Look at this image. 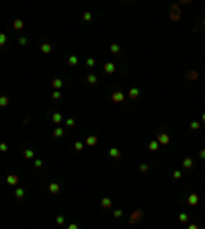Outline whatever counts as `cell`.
I'll list each match as a JSON object with an SVG mask.
<instances>
[{
    "instance_id": "cell-13",
    "label": "cell",
    "mask_w": 205,
    "mask_h": 229,
    "mask_svg": "<svg viewBox=\"0 0 205 229\" xmlns=\"http://www.w3.org/2000/svg\"><path fill=\"white\" fill-rule=\"evenodd\" d=\"M127 96H129L131 100H137V98H140V90H137V88H131L129 92H127Z\"/></svg>"
},
{
    "instance_id": "cell-1",
    "label": "cell",
    "mask_w": 205,
    "mask_h": 229,
    "mask_svg": "<svg viewBox=\"0 0 205 229\" xmlns=\"http://www.w3.org/2000/svg\"><path fill=\"white\" fill-rule=\"evenodd\" d=\"M156 141L160 143V145H168V143H170V135L166 133V131H158V137H156Z\"/></svg>"
},
{
    "instance_id": "cell-2",
    "label": "cell",
    "mask_w": 205,
    "mask_h": 229,
    "mask_svg": "<svg viewBox=\"0 0 205 229\" xmlns=\"http://www.w3.org/2000/svg\"><path fill=\"white\" fill-rule=\"evenodd\" d=\"M142 217H144V211H140V209L133 211V213L129 215V223H131V225H136V223L142 221Z\"/></svg>"
},
{
    "instance_id": "cell-45",
    "label": "cell",
    "mask_w": 205,
    "mask_h": 229,
    "mask_svg": "<svg viewBox=\"0 0 205 229\" xmlns=\"http://www.w3.org/2000/svg\"><path fill=\"white\" fill-rule=\"evenodd\" d=\"M201 121H203V123H205V113H203V114H201Z\"/></svg>"
},
{
    "instance_id": "cell-14",
    "label": "cell",
    "mask_w": 205,
    "mask_h": 229,
    "mask_svg": "<svg viewBox=\"0 0 205 229\" xmlns=\"http://www.w3.org/2000/svg\"><path fill=\"white\" fill-rule=\"evenodd\" d=\"M197 78H199L197 72H187V74H184V80H189V82H195Z\"/></svg>"
},
{
    "instance_id": "cell-24",
    "label": "cell",
    "mask_w": 205,
    "mask_h": 229,
    "mask_svg": "<svg viewBox=\"0 0 205 229\" xmlns=\"http://www.w3.org/2000/svg\"><path fill=\"white\" fill-rule=\"evenodd\" d=\"M14 196H17V198H23V196H25V190L23 188H14Z\"/></svg>"
},
{
    "instance_id": "cell-34",
    "label": "cell",
    "mask_w": 205,
    "mask_h": 229,
    "mask_svg": "<svg viewBox=\"0 0 205 229\" xmlns=\"http://www.w3.org/2000/svg\"><path fill=\"white\" fill-rule=\"evenodd\" d=\"M74 125H76V121H74V119H66V127H70V129H72Z\"/></svg>"
},
{
    "instance_id": "cell-41",
    "label": "cell",
    "mask_w": 205,
    "mask_h": 229,
    "mask_svg": "<svg viewBox=\"0 0 205 229\" xmlns=\"http://www.w3.org/2000/svg\"><path fill=\"white\" fill-rule=\"evenodd\" d=\"M19 45H27V37H19Z\"/></svg>"
},
{
    "instance_id": "cell-43",
    "label": "cell",
    "mask_w": 205,
    "mask_h": 229,
    "mask_svg": "<svg viewBox=\"0 0 205 229\" xmlns=\"http://www.w3.org/2000/svg\"><path fill=\"white\" fill-rule=\"evenodd\" d=\"M199 158H201V160H205V149H199Z\"/></svg>"
},
{
    "instance_id": "cell-23",
    "label": "cell",
    "mask_w": 205,
    "mask_h": 229,
    "mask_svg": "<svg viewBox=\"0 0 205 229\" xmlns=\"http://www.w3.org/2000/svg\"><path fill=\"white\" fill-rule=\"evenodd\" d=\"M62 84H64V82H62V80H60V78H55V80H54V82H51V86H54V88H55V90H60V88H62Z\"/></svg>"
},
{
    "instance_id": "cell-37",
    "label": "cell",
    "mask_w": 205,
    "mask_h": 229,
    "mask_svg": "<svg viewBox=\"0 0 205 229\" xmlns=\"http://www.w3.org/2000/svg\"><path fill=\"white\" fill-rule=\"evenodd\" d=\"M51 119H54V123H60V121H62V114H60V113H54V117H51Z\"/></svg>"
},
{
    "instance_id": "cell-35",
    "label": "cell",
    "mask_w": 205,
    "mask_h": 229,
    "mask_svg": "<svg viewBox=\"0 0 205 229\" xmlns=\"http://www.w3.org/2000/svg\"><path fill=\"white\" fill-rule=\"evenodd\" d=\"M33 166L39 170V168H43V162H41V160H33Z\"/></svg>"
},
{
    "instance_id": "cell-32",
    "label": "cell",
    "mask_w": 205,
    "mask_h": 229,
    "mask_svg": "<svg viewBox=\"0 0 205 229\" xmlns=\"http://www.w3.org/2000/svg\"><path fill=\"white\" fill-rule=\"evenodd\" d=\"M148 170H150V166H148V164H140V172H144V174H146Z\"/></svg>"
},
{
    "instance_id": "cell-29",
    "label": "cell",
    "mask_w": 205,
    "mask_h": 229,
    "mask_svg": "<svg viewBox=\"0 0 205 229\" xmlns=\"http://www.w3.org/2000/svg\"><path fill=\"white\" fill-rule=\"evenodd\" d=\"M113 217H115V219H121V217H123V211H121V209H115V211H113Z\"/></svg>"
},
{
    "instance_id": "cell-5",
    "label": "cell",
    "mask_w": 205,
    "mask_h": 229,
    "mask_svg": "<svg viewBox=\"0 0 205 229\" xmlns=\"http://www.w3.org/2000/svg\"><path fill=\"white\" fill-rule=\"evenodd\" d=\"M47 190H49V192H51V194H60V192H62V186H60V184H58V182H51V184H49V186H47Z\"/></svg>"
},
{
    "instance_id": "cell-17",
    "label": "cell",
    "mask_w": 205,
    "mask_h": 229,
    "mask_svg": "<svg viewBox=\"0 0 205 229\" xmlns=\"http://www.w3.org/2000/svg\"><path fill=\"white\" fill-rule=\"evenodd\" d=\"M109 155H111V158H115V160H117V158H121V151H119V149H117V147H111V149H109Z\"/></svg>"
},
{
    "instance_id": "cell-22",
    "label": "cell",
    "mask_w": 205,
    "mask_h": 229,
    "mask_svg": "<svg viewBox=\"0 0 205 229\" xmlns=\"http://www.w3.org/2000/svg\"><path fill=\"white\" fill-rule=\"evenodd\" d=\"M68 66H78V57L76 55H70L68 57Z\"/></svg>"
},
{
    "instance_id": "cell-11",
    "label": "cell",
    "mask_w": 205,
    "mask_h": 229,
    "mask_svg": "<svg viewBox=\"0 0 205 229\" xmlns=\"http://www.w3.org/2000/svg\"><path fill=\"white\" fill-rule=\"evenodd\" d=\"M111 53H113V55H121L123 53V49L121 47H119V43H111Z\"/></svg>"
},
{
    "instance_id": "cell-25",
    "label": "cell",
    "mask_w": 205,
    "mask_h": 229,
    "mask_svg": "<svg viewBox=\"0 0 205 229\" xmlns=\"http://www.w3.org/2000/svg\"><path fill=\"white\" fill-rule=\"evenodd\" d=\"M178 221L181 223H189V215H187V213H181V215H178Z\"/></svg>"
},
{
    "instance_id": "cell-18",
    "label": "cell",
    "mask_w": 205,
    "mask_h": 229,
    "mask_svg": "<svg viewBox=\"0 0 205 229\" xmlns=\"http://www.w3.org/2000/svg\"><path fill=\"white\" fill-rule=\"evenodd\" d=\"M13 27L17 29V31H23V27H25V23H23V20H20V19H17V20H14V23H13Z\"/></svg>"
},
{
    "instance_id": "cell-44",
    "label": "cell",
    "mask_w": 205,
    "mask_h": 229,
    "mask_svg": "<svg viewBox=\"0 0 205 229\" xmlns=\"http://www.w3.org/2000/svg\"><path fill=\"white\" fill-rule=\"evenodd\" d=\"M187 229H199V227H197V225H195V223H191V225H189V227H187Z\"/></svg>"
},
{
    "instance_id": "cell-8",
    "label": "cell",
    "mask_w": 205,
    "mask_h": 229,
    "mask_svg": "<svg viewBox=\"0 0 205 229\" xmlns=\"http://www.w3.org/2000/svg\"><path fill=\"white\" fill-rule=\"evenodd\" d=\"M96 143H99V137H96V135H88V137H86V147H95Z\"/></svg>"
},
{
    "instance_id": "cell-26",
    "label": "cell",
    "mask_w": 205,
    "mask_h": 229,
    "mask_svg": "<svg viewBox=\"0 0 205 229\" xmlns=\"http://www.w3.org/2000/svg\"><path fill=\"white\" fill-rule=\"evenodd\" d=\"M172 178H174V180H181V178H183V172H181V170H174V172H172Z\"/></svg>"
},
{
    "instance_id": "cell-30",
    "label": "cell",
    "mask_w": 205,
    "mask_h": 229,
    "mask_svg": "<svg viewBox=\"0 0 205 229\" xmlns=\"http://www.w3.org/2000/svg\"><path fill=\"white\" fill-rule=\"evenodd\" d=\"M6 41H8L6 33H0V45H6Z\"/></svg>"
},
{
    "instance_id": "cell-21",
    "label": "cell",
    "mask_w": 205,
    "mask_h": 229,
    "mask_svg": "<svg viewBox=\"0 0 205 229\" xmlns=\"http://www.w3.org/2000/svg\"><path fill=\"white\" fill-rule=\"evenodd\" d=\"M23 155H25V160H33V149H25V151H23Z\"/></svg>"
},
{
    "instance_id": "cell-7",
    "label": "cell",
    "mask_w": 205,
    "mask_h": 229,
    "mask_svg": "<svg viewBox=\"0 0 205 229\" xmlns=\"http://www.w3.org/2000/svg\"><path fill=\"white\" fill-rule=\"evenodd\" d=\"M19 180H20V178H19L17 174H8V176H6V184H10V186H17V184H19Z\"/></svg>"
},
{
    "instance_id": "cell-38",
    "label": "cell",
    "mask_w": 205,
    "mask_h": 229,
    "mask_svg": "<svg viewBox=\"0 0 205 229\" xmlns=\"http://www.w3.org/2000/svg\"><path fill=\"white\" fill-rule=\"evenodd\" d=\"M55 223H58V225H64V223H66V219H64V215H60V217H58V219H55Z\"/></svg>"
},
{
    "instance_id": "cell-16",
    "label": "cell",
    "mask_w": 205,
    "mask_h": 229,
    "mask_svg": "<svg viewBox=\"0 0 205 229\" xmlns=\"http://www.w3.org/2000/svg\"><path fill=\"white\" fill-rule=\"evenodd\" d=\"M148 149H150V151H158V149H160V143H158L156 139H152L150 145H148Z\"/></svg>"
},
{
    "instance_id": "cell-10",
    "label": "cell",
    "mask_w": 205,
    "mask_h": 229,
    "mask_svg": "<svg viewBox=\"0 0 205 229\" xmlns=\"http://www.w3.org/2000/svg\"><path fill=\"white\" fill-rule=\"evenodd\" d=\"M187 202H189L191 207L199 205V194H195V192H193V194H189V196H187Z\"/></svg>"
},
{
    "instance_id": "cell-31",
    "label": "cell",
    "mask_w": 205,
    "mask_h": 229,
    "mask_svg": "<svg viewBox=\"0 0 205 229\" xmlns=\"http://www.w3.org/2000/svg\"><path fill=\"white\" fill-rule=\"evenodd\" d=\"M51 98H54V100H62V94H60V90H54V94H51Z\"/></svg>"
},
{
    "instance_id": "cell-6",
    "label": "cell",
    "mask_w": 205,
    "mask_h": 229,
    "mask_svg": "<svg viewBox=\"0 0 205 229\" xmlns=\"http://www.w3.org/2000/svg\"><path fill=\"white\" fill-rule=\"evenodd\" d=\"M102 72H105V74H115V72H117L115 64H111V61H107V64L102 66Z\"/></svg>"
},
{
    "instance_id": "cell-19",
    "label": "cell",
    "mask_w": 205,
    "mask_h": 229,
    "mask_svg": "<svg viewBox=\"0 0 205 229\" xmlns=\"http://www.w3.org/2000/svg\"><path fill=\"white\" fill-rule=\"evenodd\" d=\"M54 137H55V139L64 137V129H62V127H55V129H54Z\"/></svg>"
},
{
    "instance_id": "cell-3",
    "label": "cell",
    "mask_w": 205,
    "mask_h": 229,
    "mask_svg": "<svg viewBox=\"0 0 205 229\" xmlns=\"http://www.w3.org/2000/svg\"><path fill=\"white\" fill-rule=\"evenodd\" d=\"M178 19H181V6L172 4L170 6V20H178Z\"/></svg>"
},
{
    "instance_id": "cell-42",
    "label": "cell",
    "mask_w": 205,
    "mask_h": 229,
    "mask_svg": "<svg viewBox=\"0 0 205 229\" xmlns=\"http://www.w3.org/2000/svg\"><path fill=\"white\" fill-rule=\"evenodd\" d=\"M66 229H80V227H78L76 223H70V225H68V227H66Z\"/></svg>"
},
{
    "instance_id": "cell-36",
    "label": "cell",
    "mask_w": 205,
    "mask_h": 229,
    "mask_svg": "<svg viewBox=\"0 0 205 229\" xmlns=\"http://www.w3.org/2000/svg\"><path fill=\"white\" fill-rule=\"evenodd\" d=\"M199 127H201V123H199V121H193V123H191V129H193V131H197Z\"/></svg>"
},
{
    "instance_id": "cell-9",
    "label": "cell",
    "mask_w": 205,
    "mask_h": 229,
    "mask_svg": "<svg viewBox=\"0 0 205 229\" xmlns=\"http://www.w3.org/2000/svg\"><path fill=\"white\" fill-rule=\"evenodd\" d=\"M41 53H45V55H47V53H51V51H54V47H51V43H47V41H45V43H41Z\"/></svg>"
},
{
    "instance_id": "cell-33",
    "label": "cell",
    "mask_w": 205,
    "mask_h": 229,
    "mask_svg": "<svg viewBox=\"0 0 205 229\" xmlns=\"http://www.w3.org/2000/svg\"><path fill=\"white\" fill-rule=\"evenodd\" d=\"M90 19H92V14H90V13H84V14H82V20H84V23H88Z\"/></svg>"
},
{
    "instance_id": "cell-20",
    "label": "cell",
    "mask_w": 205,
    "mask_h": 229,
    "mask_svg": "<svg viewBox=\"0 0 205 229\" xmlns=\"http://www.w3.org/2000/svg\"><path fill=\"white\" fill-rule=\"evenodd\" d=\"M86 82H88L90 86H95V84H96V74H88V76H86Z\"/></svg>"
},
{
    "instance_id": "cell-4",
    "label": "cell",
    "mask_w": 205,
    "mask_h": 229,
    "mask_svg": "<svg viewBox=\"0 0 205 229\" xmlns=\"http://www.w3.org/2000/svg\"><path fill=\"white\" fill-rule=\"evenodd\" d=\"M111 100L119 104V102H123V100H125V94H123V92H119V90H115V92L111 94Z\"/></svg>"
},
{
    "instance_id": "cell-15",
    "label": "cell",
    "mask_w": 205,
    "mask_h": 229,
    "mask_svg": "<svg viewBox=\"0 0 205 229\" xmlns=\"http://www.w3.org/2000/svg\"><path fill=\"white\" fill-rule=\"evenodd\" d=\"M183 168L184 170H191L193 168V158H184V160H183Z\"/></svg>"
},
{
    "instance_id": "cell-40",
    "label": "cell",
    "mask_w": 205,
    "mask_h": 229,
    "mask_svg": "<svg viewBox=\"0 0 205 229\" xmlns=\"http://www.w3.org/2000/svg\"><path fill=\"white\" fill-rule=\"evenodd\" d=\"M86 66H88V67H95V60H92V57H88V60H86Z\"/></svg>"
},
{
    "instance_id": "cell-39",
    "label": "cell",
    "mask_w": 205,
    "mask_h": 229,
    "mask_svg": "<svg viewBox=\"0 0 205 229\" xmlns=\"http://www.w3.org/2000/svg\"><path fill=\"white\" fill-rule=\"evenodd\" d=\"M0 151H2V154H4V151H8V145H6V143H4V141L0 143Z\"/></svg>"
},
{
    "instance_id": "cell-12",
    "label": "cell",
    "mask_w": 205,
    "mask_h": 229,
    "mask_svg": "<svg viewBox=\"0 0 205 229\" xmlns=\"http://www.w3.org/2000/svg\"><path fill=\"white\" fill-rule=\"evenodd\" d=\"M111 205H113V202H111L109 196H102V198H101V207H102V209H111Z\"/></svg>"
},
{
    "instance_id": "cell-27",
    "label": "cell",
    "mask_w": 205,
    "mask_h": 229,
    "mask_svg": "<svg viewBox=\"0 0 205 229\" xmlns=\"http://www.w3.org/2000/svg\"><path fill=\"white\" fill-rule=\"evenodd\" d=\"M8 96H0V107H8Z\"/></svg>"
},
{
    "instance_id": "cell-28",
    "label": "cell",
    "mask_w": 205,
    "mask_h": 229,
    "mask_svg": "<svg viewBox=\"0 0 205 229\" xmlns=\"http://www.w3.org/2000/svg\"><path fill=\"white\" fill-rule=\"evenodd\" d=\"M74 149H76V151H82V149H84V143H82V141H76V143H74Z\"/></svg>"
},
{
    "instance_id": "cell-46",
    "label": "cell",
    "mask_w": 205,
    "mask_h": 229,
    "mask_svg": "<svg viewBox=\"0 0 205 229\" xmlns=\"http://www.w3.org/2000/svg\"><path fill=\"white\" fill-rule=\"evenodd\" d=\"M203 27H205V19H203Z\"/></svg>"
}]
</instances>
